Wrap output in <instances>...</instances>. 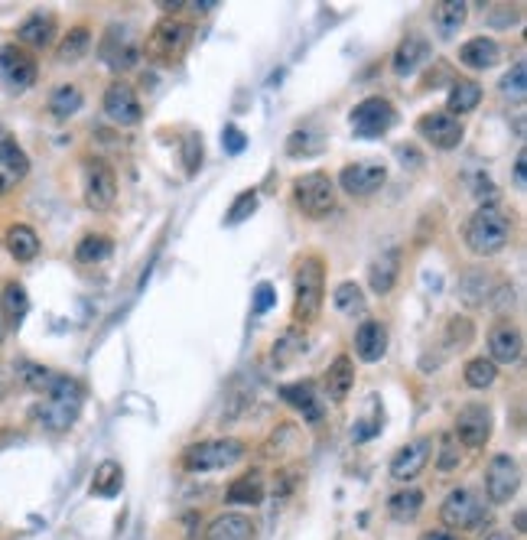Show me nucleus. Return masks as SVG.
I'll return each instance as SVG.
<instances>
[{
  "label": "nucleus",
  "mask_w": 527,
  "mask_h": 540,
  "mask_svg": "<svg viewBox=\"0 0 527 540\" xmlns=\"http://www.w3.org/2000/svg\"><path fill=\"white\" fill-rule=\"evenodd\" d=\"M82 401H85V387L75 378H68V374H56L52 384H49V391L43 394V401L33 407V417H36L43 430L66 433L78 420Z\"/></svg>",
  "instance_id": "obj_1"
},
{
  "label": "nucleus",
  "mask_w": 527,
  "mask_h": 540,
  "mask_svg": "<svg viewBox=\"0 0 527 540\" xmlns=\"http://www.w3.org/2000/svg\"><path fill=\"white\" fill-rule=\"evenodd\" d=\"M466 247L478 257H492L498 251H505L511 241V218L495 202H482V206L468 215L466 228H462Z\"/></svg>",
  "instance_id": "obj_2"
},
{
  "label": "nucleus",
  "mask_w": 527,
  "mask_h": 540,
  "mask_svg": "<svg viewBox=\"0 0 527 540\" xmlns=\"http://www.w3.org/2000/svg\"><path fill=\"white\" fill-rule=\"evenodd\" d=\"M326 300V267L319 257H303L293 274V319L303 325L316 323Z\"/></svg>",
  "instance_id": "obj_3"
},
{
  "label": "nucleus",
  "mask_w": 527,
  "mask_h": 540,
  "mask_svg": "<svg viewBox=\"0 0 527 540\" xmlns=\"http://www.w3.org/2000/svg\"><path fill=\"white\" fill-rule=\"evenodd\" d=\"M244 446L241 440H205L193 442L189 450L183 452V466L185 472H215V469H232L244 459Z\"/></svg>",
  "instance_id": "obj_4"
},
{
  "label": "nucleus",
  "mask_w": 527,
  "mask_h": 540,
  "mask_svg": "<svg viewBox=\"0 0 527 540\" xmlns=\"http://www.w3.org/2000/svg\"><path fill=\"white\" fill-rule=\"evenodd\" d=\"M293 202L306 218H326L335 208V183L322 169L303 173L293 183Z\"/></svg>",
  "instance_id": "obj_5"
},
{
  "label": "nucleus",
  "mask_w": 527,
  "mask_h": 540,
  "mask_svg": "<svg viewBox=\"0 0 527 540\" xmlns=\"http://www.w3.org/2000/svg\"><path fill=\"white\" fill-rule=\"evenodd\" d=\"M189 43H193V27L185 20H176V17H163L146 40V59L169 66L189 50Z\"/></svg>",
  "instance_id": "obj_6"
},
{
  "label": "nucleus",
  "mask_w": 527,
  "mask_h": 540,
  "mask_svg": "<svg viewBox=\"0 0 527 540\" xmlns=\"http://www.w3.org/2000/svg\"><path fill=\"white\" fill-rule=\"evenodd\" d=\"M349 124H351V134L361 140H371V137H381L388 134L394 124H397V111L390 105L388 98L381 95H371V98L358 101L349 114Z\"/></svg>",
  "instance_id": "obj_7"
},
{
  "label": "nucleus",
  "mask_w": 527,
  "mask_h": 540,
  "mask_svg": "<svg viewBox=\"0 0 527 540\" xmlns=\"http://www.w3.org/2000/svg\"><path fill=\"white\" fill-rule=\"evenodd\" d=\"M439 518L446 524V530H478L488 520V508L485 501L476 498L468 489H452L439 508Z\"/></svg>",
  "instance_id": "obj_8"
},
{
  "label": "nucleus",
  "mask_w": 527,
  "mask_h": 540,
  "mask_svg": "<svg viewBox=\"0 0 527 540\" xmlns=\"http://www.w3.org/2000/svg\"><path fill=\"white\" fill-rule=\"evenodd\" d=\"M98 56H101V62H105L107 69L127 72L140 62V43H137L130 27L111 23L105 30V36H101V43H98Z\"/></svg>",
  "instance_id": "obj_9"
},
{
  "label": "nucleus",
  "mask_w": 527,
  "mask_h": 540,
  "mask_svg": "<svg viewBox=\"0 0 527 540\" xmlns=\"http://www.w3.org/2000/svg\"><path fill=\"white\" fill-rule=\"evenodd\" d=\"M517 489H521V466L517 459L505 456V452H498L492 456L485 469V495L492 505H507V501L515 498Z\"/></svg>",
  "instance_id": "obj_10"
},
{
  "label": "nucleus",
  "mask_w": 527,
  "mask_h": 540,
  "mask_svg": "<svg viewBox=\"0 0 527 540\" xmlns=\"http://www.w3.org/2000/svg\"><path fill=\"white\" fill-rule=\"evenodd\" d=\"M117 199V173L105 160L85 163V206L91 212H107Z\"/></svg>",
  "instance_id": "obj_11"
},
{
  "label": "nucleus",
  "mask_w": 527,
  "mask_h": 540,
  "mask_svg": "<svg viewBox=\"0 0 527 540\" xmlns=\"http://www.w3.org/2000/svg\"><path fill=\"white\" fill-rule=\"evenodd\" d=\"M388 183V167L378 160H361V163H349L339 173V186L349 192L351 199H368L374 196L381 186Z\"/></svg>",
  "instance_id": "obj_12"
},
{
  "label": "nucleus",
  "mask_w": 527,
  "mask_h": 540,
  "mask_svg": "<svg viewBox=\"0 0 527 540\" xmlns=\"http://www.w3.org/2000/svg\"><path fill=\"white\" fill-rule=\"evenodd\" d=\"M105 114L114 124H121V128H134V124H140L144 121V105H140V98H137V91L130 82L117 79L107 85L105 91Z\"/></svg>",
  "instance_id": "obj_13"
},
{
  "label": "nucleus",
  "mask_w": 527,
  "mask_h": 540,
  "mask_svg": "<svg viewBox=\"0 0 527 540\" xmlns=\"http://www.w3.org/2000/svg\"><path fill=\"white\" fill-rule=\"evenodd\" d=\"M488 436H492V411L485 403H462L456 413V433L452 440L468 446V450H478L485 446Z\"/></svg>",
  "instance_id": "obj_14"
},
{
  "label": "nucleus",
  "mask_w": 527,
  "mask_h": 540,
  "mask_svg": "<svg viewBox=\"0 0 527 540\" xmlns=\"http://www.w3.org/2000/svg\"><path fill=\"white\" fill-rule=\"evenodd\" d=\"M0 75H4V82H7L13 91H27L29 85L36 82L39 66L23 46H13V43H10V46L0 50Z\"/></svg>",
  "instance_id": "obj_15"
},
{
  "label": "nucleus",
  "mask_w": 527,
  "mask_h": 540,
  "mask_svg": "<svg viewBox=\"0 0 527 540\" xmlns=\"http://www.w3.org/2000/svg\"><path fill=\"white\" fill-rule=\"evenodd\" d=\"M417 130L423 134L427 144L437 150H456L462 144V121L446 114V111H429L417 121Z\"/></svg>",
  "instance_id": "obj_16"
},
{
  "label": "nucleus",
  "mask_w": 527,
  "mask_h": 540,
  "mask_svg": "<svg viewBox=\"0 0 527 540\" xmlns=\"http://www.w3.org/2000/svg\"><path fill=\"white\" fill-rule=\"evenodd\" d=\"M429 452H433V440H429V436H420V440L407 442V446L390 459V475H394L397 481L417 479L420 472L427 469Z\"/></svg>",
  "instance_id": "obj_17"
},
{
  "label": "nucleus",
  "mask_w": 527,
  "mask_h": 540,
  "mask_svg": "<svg viewBox=\"0 0 527 540\" xmlns=\"http://www.w3.org/2000/svg\"><path fill=\"white\" fill-rule=\"evenodd\" d=\"M488 352L495 364H515L524 352V335L511 323H501L488 333Z\"/></svg>",
  "instance_id": "obj_18"
},
{
  "label": "nucleus",
  "mask_w": 527,
  "mask_h": 540,
  "mask_svg": "<svg viewBox=\"0 0 527 540\" xmlns=\"http://www.w3.org/2000/svg\"><path fill=\"white\" fill-rule=\"evenodd\" d=\"M388 352V325L378 319H365L355 333V355L361 362H381Z\"/></svg>",
  "instance_id": "obj_19"
},
{
  "label": "nucleus",
  "mask_w": 527,
  "mask_h": 540,
  "mask_svg": "<svg viewBox=\"0 0 527 540\" xmlns=\"http://www.w3.org/2000/svg\"><path fill=\"white\" fill-rule=\"evenodd\" d=\"M427 59H429V43L423 40V36H417V33H410L407 40H400V46L394 50L390 69H394V75L407 79V75H413Z\"/></svg>",
  "instance_id": "obj_20"
},
{
  "label": "nucleus",
  "mask_w": 527,
  "mask_h": 540,
  "mask_svg": "<svg viewBox=\"0 0 527 540\" xmlns=\"http://www.w3.org/2000/svg\"><path fill=\"white\" fill-rule=\"evenodd\" d=\"M498 59H501V50L492 36H472L459 46V62L472 72H488L492 66H498Z\"/></svg>",
  "instance_id": "obj_21"
},
{
  "label": "nucleus",
  "mask_w": 527,
  "mask_h": 540,
  "mask_svg": "<svg viewBox=\"0 0 527 540\" xmlns=\"http://www.w3.org/2000/svg\"><path fill=\"white\" fill-rule=\"evenodd\" d=\"M397 277H400V251L397 247H388V251H381V254L371 261L368 284L378 296H388L390 290H394V284H397Z\"/></svg>",
  "instance_id": "obj_22"
},
{
  "label": "nucleus",
  "mask_w": 527,
  "mask_h": 540,
  "mask_svg": "<svg viewBox=\"0 0 527 540\" xmlns=\"http://www.w3.org/2000/svg\"><path fill=\"white\" fill-rule=\"evenodd\" d=\"M17 40L29 50H46L49 43L56 40V17L52 13H29L27 20L17 27Z\"/></svg>",
  "instance_id": "obj_23"
},
{
  "label": "nucleus",
  "mask_w": 527,
  "mask_h": 540,
  "mask_svg": "<svg viewBox=\"0 0 527 540\" xmlns=\"http://www.w3.org/2000/svg\"><path fill=\"white\" fill-rule=\"evenodd\" d=\"M280 397L290 403L293 411L303 413V420L319 423L322 420V407H319V394H316V384L312 381H296V384H283Z\"/></svg>",
  "instance_id": "obj_24"
},
{
  "label": "nucleus",
  "mask_w": 527,
  "mask_h": 540,
  "mask_svg": "<svg viewBox=\"0 0 527 540\" xmlns=\"http://www.w3.org/2000/svg\"><path fill=\"white\" fill-rule=\"evenodd\" d=\"M254 537V524L248 514H238V511H224L208 524L205 530V540H251Z\"/></svg>",
  "instance_id": "obj_25"
},
{
  "label": "nucleus",
  "mask_w": 527,
  "mask_h": 540,
  "mask_svg": "<svg viewBox=\"0 0 527 540\" xmlns=\"http://www.w3.org/2000/svg\"><path fill=\"white\" fill-rule=\"evenodd\" d=\"M351 387H355V364L349 355H339L326 372V397L332 403H342L351 394Z\"/></svg>",
  "instance_id": "obj_26"
},
{
  "label": "nucleus",
  "mask_w": 527,
  "mask_h": 540,
  "mask_svg": "<svg viewBox=\"0 0 527 540\" xmlns=\"http://www.w3.org/2000/svg\"><path fill=\"white\" fill-rule=\"evenodd\" d=\"M4 245H7L10 257L17 264H29L39 257V235L29 225H10L7 235H4Z\"/></svg>",
  "instance_id": "obj_27"
},
{
  "label": "nucleus",
  "mask_w": 527,
  "mask_h": 540,
  "mask_svg": "<svg viewBox=\"0 0 527 540\" xmlns=\"http://www.w3.org/2000/svg\"><path fill=\"white\" fill-rule=\"evenodd\" d=\"M224 501L228 505H261L264 501V475L261 472H244L224 489Z\"/></svg>",
  "instance_id": "obj_28"
},
{
  "label": "nucleus",
  "mask_w": 527,
  "mask_h": 540,
  "mask_svg": "<svg viewBox=\"0 0 527 540\" xmlns=\"http://www.w3.org/2000/svg\"><path fill=\"white\" fill-rule=\"evenodd\" d=\"M492 286H495V280H492V274H488V270H482V267H476V270H466V274H462V280H459V300H462L466 306H482L488 296L495 293Z\"/></svg>",
  "instance_id": "obj_29"
},
{
  "label": "nucleus",
  "mask_w": 527,
  "mask_h": 540,
  "mask_svg": "<svg viewBox=\"0 0 527 540\" xmlns=\"http://www.w3.org/2000/svg\"><path fill=\"white\" fill-rule=\"evenodd\" d=\"M482 101V85L472 79H456L452 89H449V98H446V114L459 118V114H468V111L478 108Z\"/></svg>",
  "instance_id": "obj_30"
},
{
  "label": "nucleus",
  "mask_w": 527,
  "mask_h": 540,
  "mask_svg": "<svg viewBox=\"0 0 527 540\" xmlns=\"http://www.w3.org/2000/svg\"><path fill=\"white\" fill-rule=\"evenodd\" d=\"M82 105H85V95H82L78 85H59V89H52V95L46 101L49 114L59 121H68L72 114H78Z\"/></svg>",
  "instance_id": "obj_31"
},
{
  "label": "nucleus",
  "mask_w": 527,
  "mask_h": 540,
  "mask_svg": "<svg viewBox=\"0 0 527 540\" xmlns=\"http://www.w3.org/2000/svg\"><path fill=\"white\" fill-rule=\"evenodd\" d=\"M0 309H4V319H7L10 325H20L23 319H27V313H29V293L23 290V284L10 280V284L0 290Z\"/></svg>",
  "instance_id": "obj_32"
},
{
  "label": "nucleus",
  "mask_w": 527,
  "mask_h": 540,
  "mask_svg": "<svg viewBox=\"0 0 527 540\" xmlns=\"http://www.w3.org/2000/svg\"><path fill=\"white\" fill-rule=\"evenodd\" d=\"M124 489V469L114 459H105L91 475V495L98 498H114L117 491Z\"/></svg>",
  "instance_id": "obj_33"
},
{
  "label": "nucleus",
  "mask_w": 527,
  "mask_h": 540,
  "mask_svg": "<svg viewBox=\"0 0 527 540\" xmlns=\"http://www.w3.org/2000/svg\"><path fill=\"white\" fill-rule=\"evenodd\" d=\"M332 306H335L342 316H349V319L368 313V300H365V290H361L358 284H351V280H345V284L335 286V293H332Z\"/></svg>",
  "instance_id": "obj_34"
},
{
  "label": "nucleus",
  "mask_w": 527,
  "mask_h": 540,
  "mask_svg": "<svg viewBox=\"0 0 527 540\" xmlns=\"http://www.w3.org/2000/svg\"><path fill=\"white\" fill-rule=\"evenodd\" d=\"M423 511V491L420 489H400L388 498V514L400 524L413 520Z\"/></svg>",
  "instance_id": "obj_35"
},
{
  "label": "nucleus",
  "mask_w": 527,
  "mask_h": 540,
  "mask_svg": "<svg viewBox=\"0 0 527 540\" xmlns=\"http://www.w3.org/2000/svg\"><path fill=\"white\" fill-rule=\"evenodd\" d=\"M303 352H306V335H303L296 325H290V329H287V333L273 342L271 358H273V364H277V368H287V364L296 362Z\"/></svg>",
  "instance_id": "obj_36"
},
{
  "label": "nucleus",
  "mask_w": 527,
  "mask_h": 540,
  "mask_svg": "<svg viewBox=\"0 0 527 540\" xmlns=\"http://www.w3.org/2000/svg\"><path fill=\"white\" fill-rule=\"evenodd\" d=\"M466 17H468V7L462 0H443V4L433 7V23H437L439 36H452V33L466 23Z\"/></svg>",
  "instance_id": "obj_37"
},
{
  "label": "nucleus",
  "mask_w": 527,
  "mask_h": 540,
  "mask_svg": "<svg viewBox=\"0 0 527 540\" xmlns=\"http://www.w3.org/2000/svg\"><path fill=\"white\" fill-rule=\"evenodd\" d=\"M111 254H114V241L107 235H85L75 247L78 264H105Z\"/></svg>",
  "instance_id": "obj_38"
},
{
  "label": "nucleus",
  "mask_w": 527,
  "mask_h": 540,
  "mask_svg": "<svg viewBox=\"0 0 527 540\" xmlns=\"http://www.w3.org/2000/svg\"><path fill=\"white\" fill-rule=\"evenodd\" d=\"M88 50H91V30H88V27H72V30L66 33V40L59 43L56 59L78 62L82 56H88Z\"/></svg>",
  "instance_id": "obj_39"
},
{
  "label": "nucleus",
  "mask_w": 527,
  "mask_h": 540,
  "mask_svg": "<svg viewBox=\"0 0 527 540\" xmlns=\"http://www.w3.org/2000/svg\"><path fill=\"white\" fill-rule=\"evenodd\" d=\"M466 384L468 387H476V391H485V387H492L495 384V378H498V364L492 362V358H472V362L466 364Z\"/></svg>",
  "instance_id": "obj_40"
},
{
  "label": "nucleus",
  "mask_w": 527,
  "mask_h": 540,
  "mask_svg": "<svg viewBox=\"0 0 527 540\" xmlns=\"http://www.w3.org/2000/svg\"><path fill=\"white\" fill-rule=\"evenodd\" d=\"M17 378H20V384H23L27 391L46 394L56 374L49 372V368H43V364H36V362H20L17 364Z\"/></svg>",
  "instance_id": "obj_41"
},
{
  "label": "nucleus",
  "mask_w": 527,
  "mask_h": 540,
  "mask_svg": "<svg viewBox=\"0 0 527 540\" xmlns=\"http://www.w3.org/2000/svg\"><path fill=\"white\" fill-rule=\"evenodd\" d=\"M0 169H4V173H10L13 179H23L29 173V160H27V153L20 150L17 140L4 144V150H0Z\"/></svg>",
  "instance_id": "obj_42"
},
{
  "label": "nucleus",
  "mask_w": 527,
  "mask_h": 540,
  "mask_svg": "<svg viewBox=\"0 0 527 540\" xmlns=\"http://www.w3.org/2000/svg\"><path fill=\"white\" fill-rule=\"evenodd\" d=\"M257 202H261L257 189H244L241 196L232 202V208H228V215H224V225H241V222H248V218L257 212Z\"/></svg>",
  "instance_id": "obj_43"
},
{
  "label": "nucleus",
  "mask_w": 527,
  "mask_h": 540,
  "mask_svg": "<svg viewBox=\"0 0 527 540\" xmlns=\"http://www.w3.org/2000/svg\"><path fill=\"white\" fill-rule=\"evenodd\" d=\"M319 147H322V134H316V130H306V128H300V130H293L290 134V140H287V153L290 157H306V153H319Z\"/></svg>",
  "instance_id": "obj_44"
},
{
  "label": "nucleus",
  "mask_w": 527,
  "mask_h": 540,
  "mask_svg": "<svg viewBox=\"0 0 527 540\" xmlns=\"http://www.w3.org/2000/svg\"><path fill=\"white\" fill-rule=\"evenodd\" d=\"M524 79H527V66H524V59H517L515 66H511V72L501 79V95H507V98H515V101H524V95H527Z\"/></svg>",
  "instance_id": "obj_45"
},
{
  "label": "nucleus",
  "mask_w": 527,
  "mask_h": 540,
  "mask_svg": "<svg viewBox=\"0 0 527 540\" xmlns=\"http://www.w3.org/2000/svg\"><path fill=\"white\" fill-rule=\"evenodd\" d=\"M459 466V446H456V440L452 436H443L439 440V459H437V469L439 472H452Z\"/></svg>",
  "instance_id": "obj_46"
},
{
  "label": "nucleus",
  "mask_w": 527,
  "mask_h": 540,
  "mask_svg": "<svg viewBox=\"0 0 527 540\" xmlns=\"http://www.w3.org/2000/svg\"><path fill=\"white\" fill-rule=\"evenodd\" d=\"M183 160H185V169H189V173L199 169V163H202V137H199V134H185Z\"/></svg>",
  "instance_id": "obj_47"
},
{
  "label": "nucleus",
  "mask_w": 527,
  "mask_h": 540,
  "mask_svg": "<svg viewBox=\"0 0 527 540\" xmlns=\"http://www.w3.org/2000/svg\"><path fill=\"white\" fill-rule=\"evenodd\" d=\"M222 147L228 150V153H241L244 147H248V137H244L238 128H224L222 134Z\"/></svg>",
  "instance_id": "obj_48"
},
{
  "label": "nucleus",
  "mask_w": 527,
  "mask_h": 540,
  "mask_svg": "<svg viewBox=\"0 0 527 540\" xmlns=\"http://www.w3.org/2000/svg\"><path fill=\"white\" fill-rule=\"evenodd\" d=\"M273 300H277V293H273L271 284H261L257 290H254V313H267L273 306Z\"/></svg>",
  "instance_id": "obj_49"
},
{
  "label": "nucleus",
  "mask_w": 527,
  "mask_h": 540,
  "mask_svg": "<svg viewBox=\"0 0 527 540\" xmlns=\"http://www.w3.org/2000/svg\"><path fill=\"white\" fill-rule=\"evenodd\" d=\"M515 186L517 189H524L527 186V153L521 150L515 160Z\"/></svg>",
  "instance_id": "obj_50"
},
{
  "label": "nucleus",
  "mask_w": 527,
  "mask_h": 540,
  "mask_svg": "<svg viewBox=\"0 0 527 540\" xmlns=\"http://www.w3.org/2000/svg\"><path fill=\"white\" fill-rule=\"evenodd\" d=\"M420 540H459L452 530H446V528H439V530H429V534H423Z\"/></svg>",
  "instance_id": "obj_51"
},
{
  "label": "nucleus",
  "mask_w": 527,
  "mask_h": 540,
  "mask_svg": "<svg viewBox=\"0 0 527 540\" xmlns=\"http://www.w3.org/2000/svg\"><path fill=\"white\" fill-rule=\"evenodd\" d=\"M17 186V179L10 176V173H4V169H0V199L4 196H10V189Z\"/></svg>",
  "instance_id": "obj_52"
},
{
  "label": "nucleus",
  "mask_w": 527,
  "mask_h": 540,
  "mask_svg": "<svg viewBox=\"0 0 527 540\" xmlns=\"http://www.w3.org/2000/svg\"><path fill=\"white\" fill-rule=\"evenodd\" d=\"M160 7H163L166 13H176L179 7H183V0H160Z\"/></svg>",
  "instance_id": "obj_53"
},
{
  "label": "nucleus",
  "mask_w": 527,
  "mask_h": 540,
  "mask_svg": "<svg viewBox=\"0 0 527 540\" xmlns=\"http://www.w3.org/2000/svg\"><path fill=\"white\" fill-rule=\"evenodd\" d=\"M10 140H13V134H10V130L0 124V150H4V144H10Z\"/></svg>",
  "instance_id": "obj_54"
},
{
  "label": "nucleus",
  "mask_w": 527,
  "mask_h": 540,
  "mask_svg": "<svg viewBox=\"0 0 527 540\" xmlns=\"http://www.w3.org/2000/svg\"><path fill=\"white\" fill-rule=\"evenodd\" d=\"M515 528L521 530V534H524V528H527V524H524V511H517V518H515Z\"/></svg>",
  "instance_id": "obj_55"
},
{
  "label": "nucleus",
  "mask_w": 527,
  "mask_h": 540,
  "mask_svg": "<svg viewBox=\"0 0 527 540\" xmlns=\"http://www.w3.org/2000/svg\"><path fill=\"white\" fill-rule=\"evenodd\" d=\"M4 329H7V319H4V309H0V339H4Z\"/></svg>",
  "instance_id": "obj_56"
},
{
  "label": "nucleus",
  "mask_w": 527,
  "mask_h": 540,
  "mask_svg": "<svg viewBox=\"0 0 527 540\" xmlns=\"http://www.w3.org/2000/svg\"><path fill=\"white\" fill-rule=\"evenodd\" d=\"M485 540H511L507 534H492V537H485Z\"/></svg>",
  "instance_id": "obj_57"
}]
</instances>
